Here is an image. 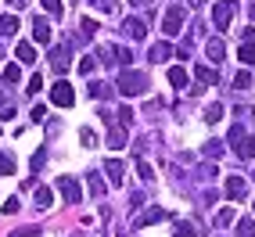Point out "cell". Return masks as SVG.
I'll return each instance as SVG.
<instances>
[{
  "mask_svg": "<svg viewBox=\"0 0 255 237\" xmlns=\"http://www.w3.org/2000/svg\"><path fill=\"white\" fill-rule=\"evenodd\" d=\"M119 90H123L126 97H137V94L147 90V76L144 72H123L119 76Z\"/></svg>",
  "mask_w": 255,
  "mask_h": 237,
  "instance_id": "cell-1",
  "label": "cell"
},
{
  "mask_svg": "<svg viewBox=\"0 0 255 237\" xmlns=\"http://www.w3.org/2000/svg\"><path fill=\"white\" fill-rule=\"evenodd\" d=\"M230 144H237V155H241V158H255V137H245L241 122L230 129Z\"/></svg>",
  "mask_w": 255,
  "mask_h": 237,
  "instance_id": "cell-2",
  "label": "cell"
},
{
  "mask_svg": "<svg viewBox=\"0 0 255 237\" xmlns=\"http://www.w3.org/2000/svg\"><path fill=\"white\" fill-rule=\"evenodd\" d=\"M50 105H58V108H72V105H76V90H72L65 79H58L54 87H50Z\"/></svg>",
  "mask_w": 255,
  "mask_h": 237,
  "instance_id": "cell-3",
  "label": "cell"
},
{
  "mask_svg": "<svg viewBox=\"0 0 255 237\" xmlns=\"http://www.w3.org/2000/svg\"><path fill=\"white\" fill-rule=\"evenodd\" d=\"M183 18H187V11H183L180 4H169L165 18H162V32H165V36H176L180 25H183Z\"/></svg>",
  "mask_w": 255,
  "mask_h": 237,
  "instance_id": "cell-4",
  "label": "cell"
},
{
  "mask_svg": "<svg viewBox=\"0 0 255 237\" xmlns=\"http://www.w3.org/2000/svg\"><path fill=\"white\" fill-rule=\"evenodd\" d=\"M58 191H61V198L69 201V205H79V201H83V187H79V180H72V176H58Z\"/></svg>",
  "mask_w": 255,
  "mask_h": 237,
  "instance_id": "cell-5",
  "label": "cell"
},
{
  "mask_svg": "<svg viewBox=\"0 0 255 237\" xmlns=\"http://www.w3.org/2000/svg\"><path fill=\"white\" fill-rule=\"evenodd\" d=\"M230 18H234V4H230V0H223V4H216V7H212V22H216L219 32H227V29H230Z\"/></svg>",
  "mask_w": 255,
  "mask_h": 237,
  "instance_id": "cell-6",
  "label": "cell"
},
{
  "mask_svg": "<svg viewBox=\"0 0 255 237\" xmlns=\"http://www.w3.org/2000/svg\"><path fill=\"white\" fill-rule=\"evenodd\" d=\"M69 47H54V50H50V69H54L58 76H65V72H69Z\"/></svg>",
  "mask_w": 255,
  "mask_h": 237,
  "instance_id": "cell-7",
  "label": "cell"
},
{
  "mask_svg": "<svg viewBox=\"0 0 255 237\" xmlns=\"http://www.w3.org/2000/svg\"><path fill=\"white\" fill-rule=\"evenodd\" d=\"M123 32H126L129 40H144V36H147V25H144V18H129V22L123 25Z\"/></svg>",
  "mask_w": 255,
  "mask_h": 237,
  "instance_id": "cell-8",
  "label": "cell"
},
{
  "mask_svg": "<svg viewBox=\"0 0 255 237\" xmlns=\"http://www.w3.org/2000/svg\"><path fill=\"white\" fill-rule=\"evenodd\" d=\"M105 169H108V180L115 183V187H123V180H126V176H123V173H126L123 162H119V158H108V162H105Z\"/></svg>",
  "mask_w": 255,
  "mask_h": 237,
  "instance_id": "cell-9",
  "label": "cell"
},
{
  "mask_svg": "<svg viewBox=\"0 0 255 237\" xmlns=\"http://www.w3.org/2000/svg\"><path fill=\"white\" fill-rule=\"evenodd\" d=\"M32 40H36V43H50V25H47V18H32Z\"/></svg>",
  "mask_w": 255,
  "mask_h": 237,
  "instance_id": "cell-10",
  "label": "cell"
},
{
  "mask_svg": "<svg viewBox=\"0 0 255 237\" xmlns=\"http://www.w3.org/2000/svg\"><path fill=\"white\" fill-rule=\"evenodd\" d=\"M169 212L162 209V205H155V209H147L144 216H137V227H151V223H158V219H165Z\"/></svg>",
  "mask_w": 255,
  "mask_h": 237,
  "instance_id": "cell-11",
  "label": "cell"
},
{
  "mask_svg": "<svg viewBox=\"0 0 255 237\" xmlns=\"http://www.w3.org/2000/svg\"><path fill=\"white\" fill-rule=\"evenodd\" d=\"M194 76H198L201 83H205V87H219V72H216V69H209V65H198Z\"/></svg>",
  "mask_w": 255,
  "mask_h": 237,
  "instance_id": "cell-12",
  "label": "cell"
},
{
  "mask_svg": "<svg viewBox=\"0 0 255 237\" xmlns=\"http://www.w3.org/2000/svg\"><path fill=\"white\" fill-rule=\"evenodd\" d=\"M245 191H248V183H245V176H230L227 180V194L237 201V198H245Z\"/></svg>",
  "mask_w": 255,
  "mask_h": 237,
  "instance_id": "cell-13",
  "label": "cell"
},
{
  "mask_svg": "<svg viewBox=\"0 0 255 237\" xmlns=\"http://www.w3.org/2000/svg\"><path fill=\"white\" fill-rule=\"evenodd\" d=\"M18 29V14H0V36H14Z\"/></svg>",
  "mask_w": 255,
  "mask_h": 237,
  "instance_id": "cell-14",
  "label": "cell"
},
{
  "mask_svg": "<svg viewBox=\"0 0 255 237\" xmlns=\"http://www.w3.org/2000/svg\"><path fill=\"white\" fill-rule=\"evenodd\" d=\"M169 83H173L176 90H183V87H187V69H180V65H173V69H169Z\"/></svg>",
  "mask_w": 255,
  "mask_h": 237,
  "instance_id": "cell-15",
  "label": "cell"
},
{
  "mask_svg": "<svg viewBox=\"0 0 255 237\" xmlns=\"http://www.w3.org/2000/svg\"><path fill=\"white\" fill-rule=\"evenodd\" d=\"M50 205H54V194H50V187H36V209H50Z\"/></svg>",
  "mask_w": 255,
  "mask_h": 237,
  "instance_id": "cell-16",
  "label": "cell"
},
{
  "mask_svg": "<svg viewBox=\"0 0 255 237\" xmlns=\"http://www.w3.org/2000/svg\"><path fill=\"white\" fill-rule=\"evenodd\" d=\"M205 54H209L212 61H223V54H227V47H223V40H209V47H205Z\"/></svg>",
  "mask_w": 255,
  "mask_h": 237,
  "instance_id": "cell-17",
  "label": "cell"
},
{
  "mask_svg": "<svg viewBox=\"0 0 255 237\" xmlns=\"http://www.w3.org/2000/svg\"><path fill=\"white\" fill-rule=\"evenodd\" d=\"M169 54H173L169 43H155V47H151V61H169Z\"/></svg>",
  "mask_w": 255,
  "mask_h": 237,
  "instance_id": "cell-18",
  "label": "cell"
},
{
  "mask_svg": "<svg viewBox=\"0 0 255 237\" xmlns=\"http://www.w3.org/2000/svg\"><path fill=\"white\" fill-rule=\"evenodd\" d=\"M223 112H227L223 105H209V108H205V122H219V118H223Z\"/></svg>",
  "mask_w": 255,
  "mask_h": 237,
  "instance_id": "cell-19",
  "label": "cell"
},
{
  "mask_svg": "<svg viewBox=\"0 0 255 237\" xmlns=\"http://www.w3.org/2000/svg\"><path fill=\"white\" fill-rule=\"evenodd\" d=\"M241 61H245V65L255 61V40H245V47H241Z\"/></svg>",
  "mask_w": 255,
  "mask_h": 237,
  "instance_id": "cell-20",
  "label": "cell"
},
{
  "mask_svg": "<svg viewBox=\"0 0 255 237\" xmlns=\"http://www.w3.org/2000/svg\"><path fill=\"white\" fill-rule=\"evenodd\" d=\"M234 87H237V90H248V87H252V72H248V69L237 72V76H234Z\"/></svg>",
  "mask_w": 255,
  "mask_h": 237,
  "instance_id": "cell-21",
  "label": "cell"
},
{
  "mask_svg": "<svg viewBox=\"0 0 255 237\" xmlns=\"http://www.w3.org/2000/svg\"><path fill=\"white\" fill-rule=\"evenodd\" d=\"M237 237H255V223H252V219H241V223H237Z\"/></svg>",
  "mask_w": 255,
  "mask_h": 237,
  "instance_id": "cell-22",
  "label": "cell"
},
{
  "mask_svg": "<svg viewBox=\"0 0 255 237\" xmlns=\"http://www.w3.org/2000/svg\"><path fill=\"white\" fill-rule=\"evenodd\" d=\"M18 58H22V61H32V58H36V50H32V43H25V40L18 43Z\"/></svg>",
  "mask_w": 255,
  "mask_h": 237,
  "instance_id": "cell-23",
  "label": "cell"
},
{
  "mask_svg": "<svg viewBox=\"0 0 255 237\" xmlns=\"http://www.w3.org/2000/svg\"><path fill=\"white\" fill-rule=\"evenodd\" d=\"M123 140H126V133H123V129L115 126V129L108 133V144H112V147H123Z\"/></svg>",
  "mask_w": 255,
  "mask_h": 237,
  "instance_id": "cell-24",
  "label": "cell"
},
{
  "mask_svg": "<svg viewBox=\"0 0 255 237\" xmlns=\"http://www.w3.org/2000/svg\"><path fill=\"white\" fill-rule=\"evenodd\" d=\"M230 223H234V209H223L216 216V227H230Z\"/></svg>",
  "mask_w": 255,
  "mask_h": 237,
  "instance_id": "cell-25",
  "label": "cell"
},
{
  "mask_svg": "<svg viewBox=\"0 0 255 237\" xmlns=\"http://www.w3.org/2000/svg\"><path fill=\"white\" fill-rule=\"evenodd\" d=\"M137 173H140L144 180H155V169H151V165H147L144 158H137Z\"/></svg>",
  "mask_w": 255,
  "mask_h": 237,
  "instance_id": "cell-26",
  "label": "cell"
},
{
  "mask_svg": "<svg viewBox=\"0 0 255 237\" xmlns=\"http://www.w3.org/2000/svg\"><path fill=\"white\" fill-rule=\"evenodd\" d=\"M40 4L47 7V14H54V18L61 14V0H40Z\"/></svg>",
  "mask_w": 255,
  "mask_h": 237,
  "instance_id": "cell-27",
  "label": "cell"
},
{
  "mask_svg": "<svg viewBox=\"0 0 255 237\" xmlns=\"http://www.w3.org/2000/svg\"><path fill=\"white\" fill-rule=\"evenodd\" d=\"M176 237H198L194 234V223H176Z\"/></svg>",
  "mask_w": 255,
  "mask_h": 237,
  "instance_id": "cell-28",
  "label": "cell"
},
{
  "mask_svg": "<svg viewBox=\"0 0 255 237\" xmlns=\"http://www.w3.org/2000/svg\"><path fill=\"white\" fill-rule=\"evenodd\" d=\"M94 32H97V22L94 18H83V40H90Z\"/></svg>",
  "mask_w": 255,
  "mask_h": 237,
  "instance_id": "cell-29",
  "label": "cell"
},
{
  "mask_svg": "<svg viewBox=\"0 0 255 237\" xmlns=\"http://www.w3.org/2000/svg\"><path fill=\"white\" fill-rule=\"evenodd\" d=\"M205 155H209V158L223 155V144H219V140H209V144H205Z\"/></svg>",
  "mask_w": 255,
  "mask_h": 237,
  "instance_id": "cell-30",
  "label": "cell"
},
{
  "mask_svg": "<svg viewBox=\"0 0 255 237\" xmlns=\"http://www.w3.org/2000/svg\"><path fill=\"white\" fill-rule=\"evenodd\" d=\"M4 83H18V65H7L4 69Z\"/></svg>",
  "mask_w": 255,
  "mask_h": 237,
  "instance_id": "cell-31",
  "label": "cell"
},
{
  "mask_svg": "<svg viewBox=\"0 0 255 237\" xmlns=\"http://www.w3.org/2000/svg\"><path fill=\"white\" fill-rule=\"evenodd\" d=\"M90 94H94V97H108L112 90L105 87V83H90Z\"/></svg>",
  "mask_w": 255,
  "mask_h": 237,
  "instance_id": "cell-32",
  "label": "cell"
},
{
  "mask_svg": "<svg viewBox=\"0 0 255 237\" xmlns=\"http://www.w3.org/2000/svg\"><path fill=\"white\" fill-rule=\"evenodd\" d=\"M79 140L87 144V147H94V144H97V137H94V129H79Z\"/></svg>",
  "mask_w": 255,
  "mask_h": 237,
  "instance_id": "cell-33",
  "label": "cell"
},
{
  "mask_svg": "<svg viewBox=\"0 0 255 237\" xmlns=\"http://www.w3.org/2000/svg\"><path fill=\"white\" fill-rule=\"evenodd\" d=\"M97 58H101V61H105V65H108V61L115 58V47H101V50H97Z\"/></svg>",
  "mask_w": 255,
  "mask_h": 237,
  "instance_id": "cell-34",
  "label": "cell"
},
{
  "mask_svg": "<svg viewBox=\"0 0 255 237\" xmlns=\"http://www.w3.org/2000/svg\"><path fill=\"white\" fill-rule=\"evenodd\" d=\"M94 65H97L94 58H83V61H79V72H83V76H90V72H94Z\"/></svg>",
  "mask_w": 255,
  "mask_h": 237,
  "instance_id": "cell-35",
  "label": "cell"
},
{
  "mask_svg": "<svg viewBox=\"0 0 255 237\" xmlns=\"http://www.w3.org/2000/svg\"><path fill=\"white\" fill-rule=\"evenodd\" d=\"M0 173H4V176H11V173H14V162H11L7 155H4V158H0Z\"/></svg>",
  "mask_w": 255,
  "mask_h": 237,
  "instance_id": "cell-36",
  "label": "cell"
},
{
  "mask_svg": "<svg viewBox=\"0 0 255 237\" xmlns=\"http://www.w3.org/2000/svg\"><path fill=\"white\" fill-rule=\"evenodd\" d=\"M11 237H40V230L36 227H25V230H14Z\"/></svg>",
  "mask_w": 255,
  "mask_h": 237,
  "instance_id": "cell-37",
  "label": "cell"
},
{
  "mask_svg": "<svg viewBox=\"0 0 255 237\" xmlns=\"http://www.w3.org/2000/svg\"><path fill=\"white\" fill-rule=\"evenodd\" d=\"M36 90H43V76H32L29 79V94H36Z\"/></svg>",
  "mask_w": 255,
  "mask_h": 237,
  "instance_id": "cell-38",
  "label": "cell"
},
{
  "mask_svg": "<svg viewBox=\"0 0 255 237\" xmlns=\"http://www.w3.org/2000/svg\"><path fill=\"white\" fill-rule=\"evenodd\" d=\"M119 122H123V126H133V112L123 108V112H119Z\"/></svg>",
  "mask_w": 255,
  "mask_h": 237,
  "instance_id": "cell-39",
  "label": "cell"
},
{
  "mask_svg": "<svg viewBox=\"0 0 255 237\" xmlns=\"http://www.w3.org/2000/svg\"><path fill=\"white\" fill-rule=\"evenodd\" d=\"M43 158H47V151H36V155H32V173H36V169L43 165Z\"/></svg>",
  "mask_w": 255,
  "mask_h": 237,
  "instance_id": "cell-40",
  "label": "cell"
},
{
  "mask_svg": "<svg viewBox=\"0 0 255 237\" xmlns=\"http://www.w3.org/2000/svg\"><path fill=\"white\" fill-rule=\"evenodd\" d=\"M4 212H18V194H14V198H7V205H4Z\"/></svg>",
  "mask_w": 255,
  "mask_h": 237,
  "instance_id": "cell-41",
  "label": "cell"
},
{
  "mask_svg": "<svg viewBox=\"0 0 255 237\" xmlns=\"http://www.w3.org/2000/svg\"><path fill=\"white\" fill-rule=\"evenodd\" d=\"M90 191H94V194H105V187H101V180H97V176H90Z\"/></svg>",
  "mask_w": 255,
  "mask_h": 237,
  "instance_id": "cell-42",
  "label": "cell"
},
{
  "mask_svg": "<svg viewBox=\"0 0 255 237\" xmlns=\"http://www.w3.org/2000/svg\"><path fill=\"white\" fill-rule=\"evenodd\" d=\"M248 18H252V22H255V4H252V7H248Z\"/></svg>",
  "mask_w": 255,
  "mask_h": 237,
  "instance_id": "cell-43",
  "label": "cell"
},
{
  "mask_svg": "<svg viewBox=\"0 0 255 237\" xmlns=\"http://www.w3.org/2000/svg\"><path fill=\"white\" fill-rule=\"evenodd\" d=\"M129 4H133V7H140V4H147V0H129Z\"/></svg>",
  "mask_w": 255,
  "mask_h": 237,
  "instance_id": "cell-44",
  "label": "cell"
},
{
  "mask_svg": "<svg viewBox=\"0 0 255 237\" xmlns=\"http://www.w3.org/2000/svg\"><path fill=\"white\" fill-rule=\"evenodd\" d=\"M11 4H22V0H11Z\"/></svg>",
  "mask_w": 255,
  "mask_h": 237,
  "instance_id": "cell-45",
  "label": "cell"
},
{
  "mask_svg": "<svg viewBox=\"0 0 255 237\" xmlns=\"http://www.w3.org/2000/svg\"><path fill=\"white\" fill-rule=\"evenodd\" d=\"M123 237H129V234H123Z\"/></svg>",
  "mask_w": 255,
  "mask_h": 237,
  "instance_id": "cell-46",
  "label": "cell"
}]
</instances>
